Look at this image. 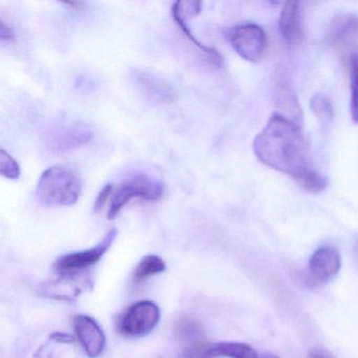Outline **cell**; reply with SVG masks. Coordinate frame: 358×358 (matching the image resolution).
I'll use <instances>...</instances> for the list:
<instances>
[{"mask_svg":"<svg viewBox=\"0 0 358 358\" xmlns=\"http://www.w3.org/2000/svg\"><path fill=\"white\" fill-rule=\"evenodd\" d=\"M253 152L265 166L297 182L315 171L301 127L280 113H273L253 141Z\"/></svg>","mask_w":358,"mask_h":358,"instance_id":"obj_1","label":"cell"},{"mask_svg":"<svg viewBox=\"0 0 358 358\" xmlns=\"http://www.w3.org/2000/svg\"><path fill=\"white\" fill-rule=\"evenodd\" d=\"M83 182L73 169L54 165L41 173L37 183V200L45 206H72L78 202Z\"/></svg>","mask_w":358,"mask_h":358,"instance_id":"obj_2","label":"cell"},{"mask_svg":"<svg viewBox=\"0 0 358 358\" xmlns=\"http://www.w3.org/2000/svg\"><path fill=\"white\" fill-rule=\"evenodd\" d=\"M164 194V185L150 176L136 175L124 181L114 185L110 199V208L108 219H116L125 205L133 199H142L145 201L160 200Z\"/></svg>","mask_w":358,"mask_h":358,"instance_id":"obj_3","label":"cell"},{"mask_svg":"<svg viewBox=\"0 0 358 358\" xmlns=\"http://www.w3.org/2000/svg\"><path fill=\"white\" fill-rule=\"evenodd\" d=\"M161 320L160 308L156 303L144 299L129 306L118 322V331L127 337H142L156 329Z\"/></svg>","mask_w":358,"mask_h":358,"instance_id":"obj_4","label":"cell"},{"mask_svg":"<svg viewBox=\"0 0 358 358\" xmlns=\"http://www.w3.org/2000/svg\"><path fill=\"white\" fill-rule=\"evenodd\" d=\"M234 51L246 62H261L267 47V36L262 27L255 24H238L226 32Z\"/></svg>","mask_w":358,"mask_h":358,"instance_id":"obj_5","label":"cell"},{"mask_svg":"<svg viewBox=\"0 0 358 358\" xmlns=\"http://www.w3.org/2000/svg\"><path fill=\"white\" fill-rule=\"evenodd\" d=\"M117 236H118V230L116 228H112L95 246L58 257L57 261L54 264V268L58 273H77V272L89 269L92 266L96 265L110 250Z\"/></svg>","mask_w":358,"mask_h":358,"instance_id":"obj_6","label":"cell"},{"mask_svg":"<svg viewBox=\"0 0 358 358\" xmlns=\"http://www.w3.org/2000/svg\"><path fill=\"white\" fill-rule=\"evenodd\" d=\"M76 339L87 357L98 358L102 355L106 345V337L100 324L89 315L78 314L73 320Z\"/></svg>","mask_w":358,"mask_h":358,"instance_id":"obj_7","label":"cell"},{"mask_svg":"<svg viewBox=\"0 0 358 358\" xmlns=\"http://www.w3.org/2000/svg\"><path fill=\"white\" fill-rule=\"evenodd\" d=\"M341 268V257L337 249L330 246L320 247L309 259L308 273L314 285H322L334 278Z\"/></svg>","mask_w":358,"mask_h":358,"instance_id":"obj_8","label":"cell"},{"mask_svg":"<svg viewBox=\"0 0 358 358\" xmlns=\"http://www.w3.org/2000/svg\"><path fill=\"white\" fill-rule=\"evenodd\" d=\"M278 28L289 47H299L305 41V22L301 3L287 1L284 3L278 20Z\"/></svg>","mask_w":358,"mask_h":358,"instance_id":"obj_9","label":"cell"},{"mask_svg":"<svg viewBox=\"0 0 358 358\" xmlns=\"http://www.w3.org/2000/svg\"><path fill=\"white\" fill-rule=\"evenodd\" d=\"M328 41L341 51H350V54L357 52L355 49L358 45V16L341 14L335 17L329 27Z\"/></svg>","mask_w":358,"mask_h":358,"instance_id":"obj_10","label":"cell"},{"mask_svg":"<svg viewBox=\"0 0 358 358\" xmlns=\"http://www.w3.org/2000/svg\"><path fill=\"white\" fill-rule=\"evenodd\" d=\"M274 83H275L274 96H275L276 104L282 110L280 115L303 129V112H301L299 99L293 91L292 85L289 83L288 79L285 77L282 72L278 75Z\"/></svg>","mask_w":358,"mask_h":358,"instance_id":"obj_11","label":"cell"},{"mask_svg":"<svg viewBox=\"0 0 358 358\" xmlns=\"http://www.w3.org/2000/svg\"><path fill=\"white\" fill-rule=\"evenodd\" d=\"M255 348L238 341H220L204 348L202 358H259Z\"/></svg>","mask_w":358,"mask_h":358,"instance_id":"obj_12","label":"cell"},{"mask_svg":"<svg viewBox=\"0 0 358 358\" xmlns=\"http://www.w3.org/2000/svg\"><path fill=\"white\" fill-rule=\"evenodd\" d=\"M138 85L150 96L152 99H156L160 103H171L176 100V94L171 87L166 83H162L158 78H155L152 75L146 73H138L135 75Z\"/></svg>","mask_w":358,"mask_h":358,"instance_id":"obj_13","label":"cell"},{"mask_svg":"<svg viewBox=\"0 0 358 358\" xmlns=\"http://www.w3.org/2000/svg\"><path fill=\"white\" fill-rule=\"evenodd\" d=\"M171 14H173V20H175L176 24L179 26V28L181 29L183 34L185 35L198 49H200L202 53H204L205 55L209 58V62H210L213 66H217V68H221L224 64V59L221 54H220L217 50L213 49V48L203 45L201 41H199L198 39L196 38V36H194L192 31H190L189 27H188L187 18L180 15L173 8H171Z\"/></svg>","mask_w":358,"mask_h":358,"instance_id":"obj_14","label":"cell"},{"mask_svg":"<svg viewBox=\"0 0 358 358\" xmlns=\"http://www.w3.org/2000/svg\"><path fill=\"white\" fill-rule=\"evenodd\" d=\"M165 270H166V263L162 257L156 255H145L136 266L133 278L136 282H140L150 276L162 273Z\"/></svg>","mask_w":358,"mask_h":358,"instance_id":"obj_15","label":"cell"},{"mask_svg":"<svg viewBox=\"0 0 358 358\" xmlns=\"http://www.w3.org/2000/svg\"><path fill=\"white\" fill-rule=\"evenodd\" d=\"M92 138L89 129L83 127H71L64 129L59 135V139H56L55 145L59 150H71L87 143Z\"/></svg>","mask_w":358,"mask_h":358,"instance_id":"obj_16","label":"cell"},{"mask_svg":"<svg viewBox=\"0 0 358 358\" xmlns=\"http://www.w3.org/2000/svg\"><path fill=\"white\" fill-rule=\"evenodd\" d=\"M348 68H349L350 91H351V110L352 120L358 124V52L350 54L348 56Z\"/></svg>","mask_w":358,"mask_h":358,"instance_id":"obj_17","label":"cell"},{"mask_svg":"<svg viewBox=\"0 0 358 358\" xmlns=\"http://www.w3.org/2000/svg\"><path fill=\"white\" fill-rule=\"evenodd\" d=\"M312 113L317 117L318 120L324 127H328L332 122L334 110L330 100L322 94H316L310 101Z\"/></svg>","mask_w":358,"mask_h":358,"instance_id":"obj_18","label":"cell"},{"mask_svg":"<svg viewBox=\"0 0 358 358\" xmlns=\"http://www.w3.org/2000/svg\"><path fill=\"white\" fill-rule=\"evenodd\" d=\"M0 173L9 180H18L22 173L17 161L5 150H0Z\"/></svg>","mask_w":358,"mask_h":358,"instance_id":"obj_19","label":"cell"},{"mask_svg":"<svg viewBox=\"0 0 358 358\" xmlns=\"http://www.w3.org/2000/svg\"><path fill=\"white\" fill-rule=\"evenodd\" d=\"M113 189H114V184L110 183L106 184L101 192L98 194L97 199H96L95 204H94V210L99 211L106 206V203L110 199V194H112Z\"/></svg>","mask_w":358,"mask_h":358,"instance_id":"obj_20","label":"cell"},{"mask_svg":"<svg viewBox=\"0 0 358 358\" xmlns=\"http://www.w3.org/2000/svg\"><path fill=\"white\" fill-rule=\"evenodd\" d=\"M14 38H15V34L12 29L1 20L0 22V39L3 41H14Z\"/></svg>","mask_w":358,"mask_h":358,"instance_id":"obj_21","label":"cell"},{"mask_svg":"<svg viewBox=\"0 0 358 358\" xmlns=\"http://www.w3.org/2000/svg\"><path fill=\"white\" fill-rule=\"evenodd\" d=\"M51 338L53 339L54 341H56V343H66V345L73 343L76 341V338H75L73 335L62 332L53 333V334L51 335Z\"/></svg>","mask_w":358,"mask_h":358,"instance_id":"obj_22","label":"cell"},{"mask_svg":"<svg viewBox=\"0 0 358 358\" xmlns=\"http://www.w3.org/2000/svg\"><path fill=\"white\" fill-rule=\"evenodd\" d=\"M308 358H324V356H322V354L318 353V352H310L309 356Z\"/></svg>","mask_w":358,"mask_h":358,"instance_id":"obj_23","label":"cell"},{"mask_svg":"<svg viewBox=\"0 0 358 358\" xmlns=\"http://www.w3.org/2000/svg\"><path fill=\"white\" fill-rule=\"evenodd\" d=\"M259 358H280L278 356L274 355V354L266 353L261 355Z\"/></svg>","mask_w":358,"mask_h":358,"instance_id":"obj_24","label":"cell"},{"mask_svg":"<svg viewBox=\"0 0 358 358\" xmlns=\"http://www.w3.org/2000/svg\"><path fill=\"white\" fill-rule=\"evenodd\" d=\"M354 250H355L356 262H357V264H358V240H357V242H356L355 248H354Z\"/></svg>","mask_w":358,"mask_h":358,"instance_id":"obj_25","label":"cell"}]
</instances>
